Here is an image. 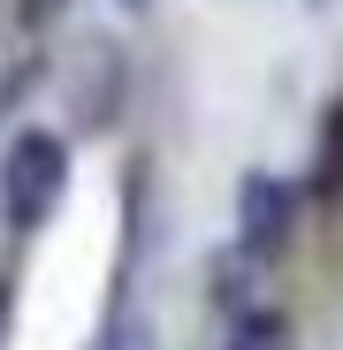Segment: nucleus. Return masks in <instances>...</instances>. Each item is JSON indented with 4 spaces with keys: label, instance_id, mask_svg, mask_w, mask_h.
<instances>
[{
    "label": "nucleus",
    "instance_id": "f257e3e1",
    "mask_svg": "<svg viewBox=\"0 0 343 350\" xmlns=\"http://www.w3.org/2000/svg\"><path fill=\"white\" fill-rule=\"evenodd\" d=\"M62 198H69V145L53 130H16L0 145V221L16 237H38L62 213Z\"/></svg>",
    "mask_w": 343,
    "mask_h": 350
},
{
    "label": "nucleus",
    "instance_id": "f03ea898",
    "mask_svg": "<svg viewBox=\"0 0 343 350\" xmlns=\"http://www.w3.org/2000/svg\"><path fill=\"white\" fill-rule=\"evenodd\" d=\"M123 92H130L123 46H114L107 31H84V38L69 46V62H62V107H69L77 137H107L114 114H123Z\"/></svg>",
    "mask_w": 343,
    "mask_h": 350
},
{
    "label": "nucleus",
    "instance_id": "7ed1b4c3",
    "mask_svg": "<svg viewBox=\"0 0 343 350\" xmlns=\"http://www.w3.org/2000/svg\"><path fill=\"white\" fill-rule=\"evenodd\" d=\"M290 237H298V191L282 183V175L252 167L237 183V252L259 259V267H275L282 252H290Z\"/></svg>",
    "mask_w": 343,
    "mask_h": 350
},
{
    "label": "nucleus",
    "instance_id": "20e7f679",
    "mask_svg": "<svg viewBox=\"0 0 343 350\" xmlns=\"http://www.w3.org/2000/svg\"><path fill=\"white\" fill-rule=\"evenodd\" d=\"M305 198H320V206H343V92L320 107L313 160H305Z\"/></svg>",
    "mask_w": 343,
    "mask_h": 350
},
{
    "label": "nucleus",
    "instance_id": "39448f33",
    "mask_svg": "<svg viewBox=\"0 0 343 350\" xmlns=\"http://www.w3.org/2000/svg\"><path fill=\"white\" fill-rule=\"evenodd\" d=\"M221 350H298V327H290V312L252 305V312H237V327H229Z\"/></svg>",
    "mask_w": 343,
    "mask_h": 350
},
{
    "label": "nucleus",
    "instance_id": "423d86ee",
    "mask_svg": "<svg viewBox=\"0 0 343 350\" xmlns=\"http://www.w3.org/2000/svg\"><path fill=\"white\" fill-rule=\"evenodd\" d=\"M214 305H221V312H252V305H259V259H244L237 244L214 259Z\"/></svg>",
    "mask_w": 343,
    "mask_h": 350
},
{
    "label": "nucleus",
    "instance_id": "0eeeda50",
    "mask_svg": "<svg viewBox=\"0 0 343 350\" xmlns=\"http://www.w3.org/2000/svg\"><path fill=\"white\" fill-rule=\"evenodd\" d=\"M92 350H153V335H145V327H130L123 312H114V320L99 327V342H92Z\"/></svg>",
    "mask_w": 343,
    "mask_h": 350
},
{
    "label": "nucleus",
    "instance_id": "6e6552de",
    "mask_svg": "<svg viewBox=\"0 0 343 350\" xmlns=\"http://www.w3.org/2000/svg\"><path fill=\"white\" fill-rule=\"evenodd\" d=\"M69 16V0H16V23L23 31H46V23H62Z\"/></svg>",
    "mask_w": 343,
    "mask_h": 350
},
{
    "label": "nucleus",
    "instance_id": "1a4fd4ad",
    "mask_svg": "<svg viewBox=\"0 0 343 350\" xmlns=\"http://www.w3.org/2000/svg\"><path fill=\"white\" fill-rule=\"evenodd\" d=\"M8 327H16V289L0 282V350H8Z\"/></svg>",
    "mask_w": 343,
    "mask_h": 350
},
{
    "label": "nucleus",
    "instance_id": "9d476101",
    "mask_svg": "<svg viewBox=\"0 0 343 350\" xmlns=\"http://www.w3.org/2000/svg\"><path fill=\"white\" fill-rule=\"evenodd\" d=\"M123 8H153V0H123Z\"/></svg>",
    "mask_w": 343,
    "mask_h": 350
}]
</instances>
